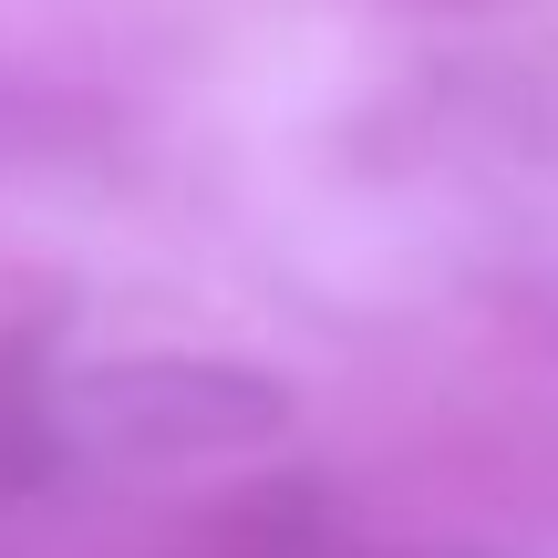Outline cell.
I'll use <instances>...</instances> for the list:
<instances>
[{"label": "cell", "instance_id": "1", "mask_svg": "<svg viewBox=\"0 0 558 558\" xmlns=\"http://www.w3.org/2000/svg\"><path fill=\"white\" fill-rule=\"evenodd\" d=\"M52 465H218L290 435V383L218 352H124L41 383Z\"/></svg>", "mask_w": 558, "mask_h": 558}]
</instances>
